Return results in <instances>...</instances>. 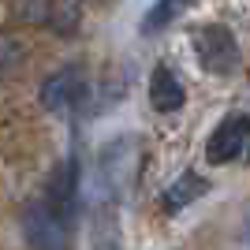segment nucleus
<instances>
[{
  "mask_svg": "<svg viewBox=\"0 0 250 250\" xmlns=\"http://www.w3.org/2000/svg\"><path fill=\"white\" fill-rule=\"evenodd\" d=\"M206 190H209L206 176H198V172H183V176H176L172 183H168L161 206H165V213H179V209H187L190 202H198Z\"/></svg>",
  "mask_w": 250,
  "mask_h": 250,
  "instance_id": "obj_8",
  "label": "nucleus"
},
{
  "mask_svg": "<svg viewBox=\"0 0 250 250\" xmlns=\"http://www.w3.org/2000/svg\"><path fill=\"white\" fill-rule=\"evenodd\" d=\"M250 146V116L247 112H228L213 127V135L206 142V161L209 165H228L235 157H243Z\"/></svg>",
  "mask_w": 250,
  "mask_h": 250,
  "instance_id": "obj_4",
  "label": "nucleus"
},
{
  "mask_svg": "<svg viewBox=\"0 0 250 250\" xmlns=\"http://www.w3.org/2000/svg\"><path fill=\"white\" fill-rule=\"evenodd\" d=\"M187 101V90L179 83V75L168 67V63H157L153 75H149V104H153L157 112H179Z\"/></svg>",
  "mask_w": 250,
  "mask_h": 250,
  "instance_id": "obj_7",
  "label": "nucleus"
},
{
  "mask_svg": "<svg viewBox=\"0 0 250 250\" xmlns=\"http://www.w3.org/2000/svg\"><path fill=\"white\" fill-rule=\"evenodd\" d=\"M71 228L45 198L26 202L22 209V235L30 250H71Z\"/></svg>",
  "mask_w": 250,
  "mask_h": 250,
  "instance_id": "obj_2",
  "label": "nucleus"
},
{
  "mask_svg": "<svg viewBox=\"0 0 250 250\" xmlns=\"http://www.w3.org/2000/svg\"><path fill=\"white\" fill-rule=\"evenodd\" d=\"M194 56H198L202 71L209 75H231L239 67V42L228 26L220 22H206L194 30Z\"/></svg>",
  "mask_w": 250,
  "mask_h": 250,
  "instance_id": "obj_3",
  "label": "nucleus"
},
{
  "mask_svg": "<svg viewBox=\"0 0 250 250\" xmlns=\"http://www.w3.org/2000/svg\"><path fill=\"white\" fill-rule=\"evenodd\" d=\"M247 161H250V146H247Z\"/></svg>",
  "mask_w": 250,
  "mask_h": 250,
  "instance_id": "obj_11",
  "label": "nucleus"
},
{
  "mask_svg": "<svg viewBox=\"0 0 250 250\" xmlns=\"http://www.w3.org/2000/svg\"><path fill=\"white\" fill-rule=\"evenodd\" d=\"M94 250H124L120 243L112 239V235H97V243H94Z\"/></svg>",
  "mask_w": 250,
  "mask_h": 250,
  "instance_id": "obj_10",
  "label": "nucleus"
},
{
  "mask_svg": "<svg viewBox=\"0 0 250 250\" xmlns=\"http://www.w3.org/2000/svg\"><path fill=\"white\" fill-rule=\"evenodd\" d=\"M198 0H157L153 8L146 11V19H142V34H161L165 26L179 19V15H187Z\"/></svg>",
  "mask_w": 250,
  "mask_h": 250,
  "instance_id": "obj_9",
  "label": "nucleus"
},
{
  "mask_svg": "<svg viewBox=\"0 0 250 250\" xmlns=\"http://www.w3.org/2000/svg\"><path fill=\"white\" fill-rule=\"evenodd\" d=\"M138 168H142V142L135 135H116L112 142L101 146L97 176H101V187L108 198H120L131 190V183L138 179Z\"/></svg>",
  "mask_w": 250,
  "mask_h": 250,
  "instance_id": "obj_1",
  "label": "nucleus"
},
{
  "mask_svg": "<svg viewBox=\"0 0 250 250\" xmlns=\"http://www.w3.org/2000/svg\"><path fill=\"white\" fill-rule=\"evenodd\" d=\"M42 198L49 202L67 224H75V217H79V161H75V157H67V161H60V165L52 168Z\"/></svg>",
  "mask_w": 250,
  "mask_h": 250,
  "instance_id": "obj_6",
  "label": "nucleus"
},
{
  "mask_svg": "<svg viewBox=\"0 0 250 250\" xmlns=\"http://www.w3.org/2000/svg\"><path fill=\"white\" fill-rule=\"evenodd\" d=\"M90 83H86V67L83 63H67L60 71H52L42 83V104L49 112H67L86 97Z\"/></svg>",
  "mask_w": 250,
  "mask_h": 250,
  "instance_id": "obj_5",
  "label": "nucleus"
}]
</instances>
